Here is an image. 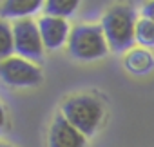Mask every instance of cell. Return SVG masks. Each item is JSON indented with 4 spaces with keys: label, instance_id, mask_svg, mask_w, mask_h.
<instances>
[{
    "label": "cell",
    "instance_id": "277c9868",
    "mask_svg": "<svg viewBox=\"0 0 154 147\" xmlns=\"http://www.w3.org/2000/svg\"><path fill=\"white\" fill-rule=\"evenodd\" d=\"M13 35H15V55L35 64L44 60L45 45L36 20L24 18L13 22Z\"/></svg>",
    "mask_w": 154,
    "mask_h": 147
},
{
    "label": "cell",
    "instance_id": "ba28073f",
    "mask_svg": "<svg viewBox=\"0 0 154 147\" xmlns=\"http://www.w3.org/2000/svg\"><path fill=\"white\" fill-rule=\"evenodd\" d=\"M45 0H2L0 4V17L2 20H24L36 15L44 9Z\"/></svg>",
    "mask_w": 154,
    "mask_h": 147
},
{
    "label": "cell",
    "instance_id": "4fadbf2b",
    "mask_svg": "<svg viewBox=\"0 0 154 147\" xmlns=\"http://www.w3.org/2000/svg\"><path fill=\"white\" fill-rule=\"evenodd\" d=\"M141 17L154 20V0H145L141 6Z\"/></svg>",
    "mask_w": 154,
    "mask_h": 147
},
{
    "label": "cell",
    "instance_id": "8992f818",
    "mask_svg": "<svg viewBox=\"0 0 154 147\" xmlns=\"http://www.w3.org/2000/svg\"><path fill=\"white\" fill-rule=\"evenodd\" d=\"M47 145L49 147H85L87 136L82 134L72 124H69L62 113H58L47 131Z\"/></svg>",
    "mask_w": 154,
    "mask_h": 147
},
{
    "label": "cell",
    "instance_id": "30bf717a",
    "mask_svg": "<svg viewBox=\"0 0 154 147\" xmlns=\"http://www.w3.org/2000/svg\"><path fill=\"white\" fill-rule=\"evenodd\" d=\"M82 0H45L44 15L58 17V18H71L80 8Z\"/></svg>",
    "mask_w": 154,
    "mask_h": 147
},
{
    "label": "cell",
    "instance_id": "5bb4252c",
    "mask_svg": "<svg viewBox=\"0 0 154 147\" xmlns=\"http://www.w3.org/2000/svg\"><path fill=\"white\" fill-rule=\"evenodd\" d=\"M0 147H11V145H8V143H2V145H0Z\"/></svg>",
    "mask_w": 154,
    "mask_h": 147
},
{
    "label": "cell",
    "instance_id": "9c48e42d",
    "mask_svg": "<svg viewBox=\"0 0 154 147\" xmlns=\"http://www.w3.org/2000/svg\"><path fill=\"white\" fill-rule=\"evenodd\" d=\"M123 67L134 77H143L154 69V55L147 47H132L123 55Z\"/></svg>",
    "mask_w": 154,
    "mask_h": 147
},
{
    "label": "cell",
    "instance_id": "8fae6325",
    "mask_svg": "<svg viewBox=\"0 0 154 147\" xmlns=\"http://www.w3.org/2000/svg\"><path fill=\"white\" fill-rule=\"evenodd\" d=\"M136 44L140 47H154V20L140 17L136 22Z\"/></svg>",
    "mask_w": 154,
    "mask_h": 147
},
{
    "label": "cell",
    "instance_id": "5b68a950",
    "mask_svg": "<svg viewBox=\"0 0 154 147\" xmlns=\"http://www.w3.org/2000/svg\"><path fill=\"white\" fill-rule=\"evenodd\" d=\"M0 78L11 87H33L42 82L44 75L35 62L13 55L0 62Z\"/></svg>",
    "mask_w": 154,
    "mask_h": 147
},
{
    "label": "cell",
    "instance_id": "52a82bcc",
    "mask_svg": "<svg viewBox=\"0 0 154 147\" xmlns=\"http://www.w3.org/2000/svg\"><path fill=\"white\" fill-rule=\"evenodd\" d=\"M36 22H38V29H40V35H42L45 49L56 51V49L67 45L69 36H71V29H72L71 24L67 22V18L44 15Z\"/></svg>",
    "mask_w": 154,
    "mask_h": 147
},
{
    "label": "cell",
    "instance_id": "7a4b0ae2",
    "mask_svg": "<svg viewBox=\"0 0 154 147\" xmlns=\"http://www.w3.org/2000/svg\"><path fill=\"white\" fill-rule=\"evenodd\" d=\"M60 113L69 124L89 138L100 129L105 116V107L98 96L91 93H78L62 102Z\"/></svg>",
    "mask_w": 154,
    "mask_h": 147
},
{
    "label": "cell",
    "instance_id": "7c38bea8",
    "mask_svg": "<svg viewBox=\"0 0 154 147\" xmlns=\"http://www.w3.org/2000/svg\"><path fill=\"white\" fill-rule=\"evenodd\" d=\"M0 38H2V45H0V56H2V60L13 56L15 55V35H13V24H9V20H2Z\"/></svg>",
    "mask_w": 154,
    "mask_h": 147
},
{
    "label": "cell",
    "instance_id": "6da1fadb",
    "mask_svg": "<svg viewBox=\"0 0 154 147\" xmlns=\"http://www.w3.org/2000/svg\"><path fill=\"white\" fill-rule=\"evenodd\" d=\"M136 22L138 15L131 4L118 2L105 9L102 15V29L112 53H127L136 44Z\"/></svg>",
    "mask_w": 154,
    "mask_h": 147
},
{
    "label": "cell",
    "instance_id": "3957f363",
    "mask_svg": "<svg viewBox=\"0 0 154 147\" xmlns=\"http://www.w3.org/2000/svg\"><path fill=\"white\" fill-rule=\"evenodd\" d=\"M109 44L100 24H76L71 29L67 42V53L74 60L94 62L105 58L109 53Z\"/></svg>",
    "mask_w": 154,
    "mask_h": 147
}]
</instances>
